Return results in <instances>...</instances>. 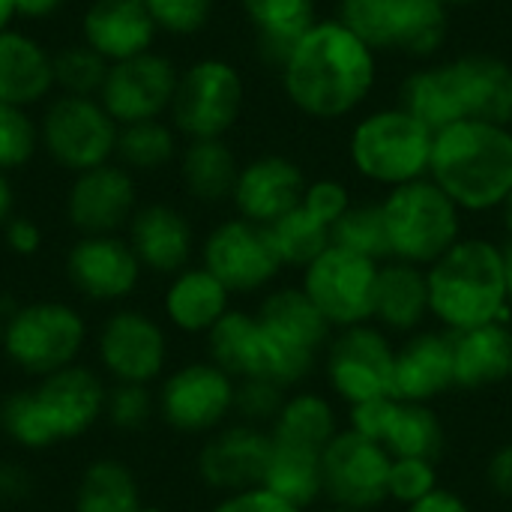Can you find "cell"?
I'll return each instance as SVG.
<instances>
[{
	"mask_svg": "<svg viewBox=\"0 0 512 512\" xmlns=\"http://www.w3.org/2000/svg\"><path fill=\"white\" fill-rule=\"evenodd\" d=\"M279 72L282 90L300 114L339 120L372 93L378 54L342 18H318L297 39Z\"/></svg>",
	"mask_w": 512,
	"mask_h": 512,
	"instance_id": "obj_1",
	"label": "cell"
},
{
	"mask_svg": "<svg viewBox=\"0 0 512 512\" xmlns=\"http://www.w3.org/2000/svg\"><path fill=\"white\" fill-rule=\"evenodd\" d=\"M429 177L459 210L486 213L504 207L512 192V126L459 120L435 132Z\"/></svg>",
	"mask_w": 512,
	"mask_h": 512,
	"instance_id": "obj_2",
	"label": "cell"
},
{
	"mask_svg": "<svg viewBox=\"0 0 512 512\" xmlns=\"http://www.w3.org/2000/svg\"><path fill=\"white\" fill-rule=\"evenodd\" d=\"M429 309L447 333H465L510 321V294L501 246L483 237H462L426 270Z\"/></svg>",
	"mask_w": 512,
	"mask_h": 512,
	"instance_id": "obj_3",
	"label": "cell"
},
{
	"mask_svg": "<svg viewBox=\"0 0 512 512\" xmlns=\"http://www.w3.org/2000/svg\"><path fill=\"white\" fill-rule=\"evenodd\" d=\"M261 351L255 378L279 387L300 384L318 363L330 342V324L303 294V288H279L264 297L258 309Z\"/></svg>",
	"mask_w": 512,
	"mask_h": 512,
	"instance_id": "obj_4",
	"label": "cell"
},
{
	"mask_svg": "<svg viewBox=\"0 0 512 512\" xmlns=\"http://www.w3.org/2000/svg\"><path fill=\"white\" fill-rule=\"evenodd\" d=\"M435 132L402 105L378 108L357 120L348 141L351 165L378 186H405L429 177Z\"/></svg>",
	"mask_w": 512,
	"mask_h": 512,
	"instance_id": "obj_5",
	"label": "cell"
},
{
	"mask_svg": "<svg viewBox=\"0 0 512 512\" xmlns=\"http://www.w3.org/2000/svg\"><path fill=\"white\" fill-rule=\"evenodd\" d=\"M381 207L396 261L429 267L462 240V210L432 177L390 189Z\"/></svg>",
	"mask_w": 512,
	"mask_h": 512,
	"instance_id": "obj_6",
	"label": "cell"
},
{
	"mask_svg": "<svg viewBox=\"0 0 512 512\" xmlns=\"http://www.w3.org/2000/svg\"><path fill=\"white\" fill-rule=\"evenodd\" d=\"M87 339V324L69 303H24L3 324V354L21 372L48 378L75 363Z\"/></svg>",
	"mask_w": 512,
	"mask_h": 512,
	"instance_id": "obj_7",
	"label": "cell"
},
{
	"mask_svg": "<svg viewBox=\"0 0 512 512\" xmlns=\"http://www.w3.org/2000/svg\"><path fill=\"white\" fill-rule=\"evenodd\" d=\"M339 18L375 51L429 57L447 39L441 0H342Z\"/></svg>",
	"mask_w": 512,
	"mask_h": 512,
	"instance_id": "obj_8",
	"label": "cell"
},
{
	"mask_svg": "<svg viewBox=\"0 0 512 512\" xmlns=\"http://www.w3.org/2000/svg\"><path fill=\"white\" fill-rule=\"evenodd\" d=\"M246 84L234 63L222 57H201L177 78L171 99V126L189 141L225 138L243 114Z\"/></svg>",
	"mask_w": 512,
	"mask_h": 512,
	"instance_id": "obj_9",
	"label": "cell"
},
{
	"mask_svg": "<svg viewBox=\"0 0 512 512\" xmlns=\"http://www.w3.org/2000/svg\"><path fill=\"white\" fill-rule=\"evenodd\" d=\"M117 120L99 96H54L39 120V144L60 168L81 174L117 156Z\"/></svg>",
	"mask_w": 512,
	"mask_h": 512,
	"instance_id": "obj_10",
	"label": "cell"
},
{
	"mask_svg": "<svg viewBox=\"0 0 512 512\" xmlns=\"http://www.w3.org/2000/svg\"><path fill=\"white\" fill-rule=\"evenodd\" d=\"M378 267V261H369L342 246H330L303 270L300 288L330 327L348 330L372 318Z\"/></svg>",
	"mask_w": 512,
	"mask_h": 512,
	"instance_id": "obj_11",
	"label": "cell"
},
{
	"mask_svg": "<svg viewBox=\"0 0 512 512\" xmlns=\"http://www.w3.org/2000/svg\"><path fill=\"white\" fill-rule=\"evenodd\" d=\"M390 465L393 456L378 441L345 429L321 453L324 495L345 510L381 507L390 498Z\"/></svg>",
	"mask_w": 512,
	"mask_h": 512,
	"instance_id": "obj_12",
	"label": "cell"
},
{
	"mask_svg": "<svg viewBox=\"0 0 512 512\" xmlns=\"http://www.w3.org/2000/svg\"><path fill=\"white\" fill-rule=\"evenodd\" d=\"M201 261L231 294H255L282 270L267 225H255L243 216L225 219L207 234Z\"/></svg>",
	"mask_w": 512,
	"mask_h": 512,
	"instance_id": "obj_13",
	"label": "cell"
},
{
	"mask_svg": "<svg viewBox=\"0 0 512 512\" xmlns=\"http://www.w3.org/2000/svg\"><path fill=\"white\" fill-rule=\"evenodd\" d=\"M393 369L396 348L372 324L348 327L327 345V381L348 405L393 396Z\"/></svg>",
	"mask_w": 512,
	"mask_h": 512,
	"instance_id": "obj_14",
	"label": "cell"
},
{
	"mask_svg": "<svg viewBox=\"0 0 512 512\" xmlns=\"http://www.w3.org/2000/svg\"><path fill=\"white\" fill-rule=\"evenodd\" d=\"M234 393L237 381L216 363H189L162 381L156 411L171 429L204 435L219 429L234 411Z\"/></svg>",
	"mask_w": 512,
	"mask_h": 512,
	"instance_id": "obj_15",
	"label": "cell"
},
{
	"mask_svg": "<svg viewBox=\"0 0 512 512\" xmlns=\"http://www.w3.org/2000/svg\"><path fill=\"white\" fill-rule=\"evenodd\" d=\"M351 432L378 441L393 459L435 462L444 450V426L429 405L402 402L393 396L351 405Z\"/></svg>",
	"mask_w": 512,
	"mask_h": 512,
	"instance_id": "obj_16",
	"label": "cell"
},
{
	"mask_svg": "<svg viewBox=\"0 0 512 512\" xmlns=\"http://www.w3.org/2000/svg\"><path fill=\"white\" fill-rule=\"evenodd\" d=\"M177 78L180 72L165 54L147 51L108 66L99 102L117 120V126L159 120L171 108Z\"/></svg>",
	"mask_w": 512,
	"mask_h": 512,
	"instance_id": "obj_17",
	"label": "cell"
},
{
	"mask_svg": "<svg viewBox=\"0 0 512 512\" xmlns=\"http://www.w3.org/2000/svg\"><path fill=\"white\" fill-rule=\"evenodd\" d=\"M168 360V336L144 312L120 309L99 330V363L117 384H150Z\"/></svg>",
	"mask_w": 512,
	"mask_h": 512,
	"instance_id": "obj_18",
	"label": "cell"
},
{
	"mask_svg": "<svg viewBox=\"0 0 512 512\" xmlns=\"http://www.w3.org/2000/svg\"><path fill=\"white\" fill-rule=\"evenodd\" d=\"M138 210V189L129 168L105 162L75 174L66 192V219L81 237L117 234Z\"/></svg>",
	"mask_w": 512,
	"mask_h": 512,
	"instance_id": "obj_19",
	"label": "cell"
},
{
	"mask_svg": "<svg viewBox=\"0 0 512 512\" xmlns=\"http://www.w3.org/2000/svg\"><path fill=\"white\" fill-rule=\"evenodd\" d=\"M141 261L126 237L99 234L78 237L66 255V279L72 288L93 303L126 300L141 282Z\"/></svg>",
	"mask_w": 512,
	"mask_h": 512,
	"instance_id": "obj_20",
	"label": "cell"
},
{
	"mask_svg": "<svg viewBox=\"0 0 512 512\" xmlns=\"http://www.w3.org/2000/svg\"><path fill=\"white\" fill-rule=\"evenodd\" d=\"M273 453L270 432L240 423L216 432L198 453V474L210 489L225 495L258 489Z\"/></svg>",
	"mask_w": 512,
	"mask_h": 512,
	"instance_id": "obj_21",
	"label": "cell"
},
{
	"mask_svg": "<svg viewBox=\"0 0 512 512\" xmlns=\"http://www.w3.org/2000/svg\"><path fill=\"white\" fill-rule=\"evenodd\" d=\"M306 186L309 183L294 159L267 153L240 165L231 201L237 207V216L255 225H273L276 219L303 204Z\"/></svg>",
	"mask_w": 512,
	"mask_h": 512,
	"instance_id": "obj_22",
	"label": "cell"
},
{
	"mask_svg": "<svg viewBox=\"0 0 512 512\" xmlns=\"http://www.w3.org/2000/svg\"><path fill=\"white\" fill-rule=\"evenodd\" d=\"M156 33L144 0H93L81 15V42L108 63L153 51Z\"/></svg>",
	"mask_w": 512,
	"mask_h": 512,
	"instance_id": "obj_23",
	"label": "cell"
},
{
	"mask_svg": "<svg viewBox=\"0 0 512 512\" xmlns=\"http://www.w3.org/2000/svg\"><path fill=\"white\" fill-rule=\"evenodd\" d=\"M105 384L87 366H66L39 381L36 396L60 441L87 435L105 417Z\"/></svg>",
	"mask_w": 512,
	"mask_h": 512,
	"instance_id": "obj_24",
	"label": "cell"
},
{
	"mask_svg": "<svg viewBox=\"0 0 512 512\" xmlns=\"http://www.w3.org/2000/svg\"><path fill=\"white\" fill-rule=\"evenodd\" d=\"M462 120L512 126V66L492 54H465L447 60Z\"/></svg>",
	"mask_w": 512,
	"mask_h": 512,
	"instance_id": "obj_25",
	"label": "cell"
},
{
	"mask_svg": "<svg viewBox=\"0 0 512 512\" xmlns=\"http://www.w3.org/2000/svg\"><path fill=\"white\" fill-rule=\"evenodd\" d=\"M129 246L144 270L177 276L189 267L195 234L189 219L171 204H144L129 219Z\"/></svg>",
	"mask_w": 512,
	"mask_h": 512,
	"instance_id": "obj_26",
	"label": "cell"
},
{
	"mask_svg": "<svg viewBox=\"0 0 512 512\" xmlns=\"http://www.w3.org/2000/svg\"><path fill=\"white\" fill-rule=\"evenodd\" d=\"M453 387V333H417L396 351L393 399L429 405Z\"/></svg>",
	"mask_w": 512,
	"mask_h": 512,
	"instance_id": "obj_27",
	"label": "cell"
},
{
	"mask_svg": "<svg viewBox=\"0 0 512 512\" xmlns=\"http://www.w3.org/2000/svg\"><path fill=\"white\" fill-rule=\"evenodd\" d=\"M54 90V54L24 30L0 33V102L30 108Z\"/></svg>",
	"mask_w": 512,
	"mask_h": 512,
	"instance_id": "obj_28",
	"label": "cell"
},
{
	"mask_svg": "<svg viewBox=\"0 0 512 512\" xmlns=\"http://www.w3.org/2000/svg\"><path fill=\"white\" fill-rule=\"evenodd\" d=\"M429 279L426 270L408 261H384L375 279L372 318L393 333H411L429 315Z\"/></svg>",
	"mask_w": 512,
	"mask_h": 512,
	"instance_id": "obj_29",
	"label": "cell"
},
{
	"mask_svg": "<svg viewBox=\"0 0 512 512\" xmlns=\"http://www.w3.org/2000/svg\"><path fill=\"white\" fill-rule=\"evenodd\" d=\"M456 387L483 390L512 378V330L507 324H486L453 333Z\"/></svg>",
	"mask_w": 512,
	"mask_h": 512,
	"instance_id": "obj_30",
	"label": "cell"
},
{
	"mask_svg": "<svg viewBox=\"0 0 512 512\" xmlns=\"http://www.w3.org/2000/svg\"><path fill=\"white\" fill-rule=\"evenodd\" d=\"M228 300L231 291L207 267H186L165 291V315L183 333H210L228 312Z\"/></svg>",
	"mask_w": 512,
	"mask_h": 512,
	"instance_id": "obj_31",
	"label": "cell"
},
{
	"mask_svg": "<svg viewBox=\"0 0 512 512\" xmlns=\"http://www.w3.org/2000/svg\"><path fill=\"white\" fill-rule=\"evenodd\" d=\"M255 30L258 54L270 66H282L297 39L318 21L315 0H240Z\"/></svg>",
	"mask_w": 512,
	"mask_h": 512,
	"instance_id": "obj_32",
	"label": "cell"
},
{
	"mask_svg": "<svg viewBox=\"0 0 512 512\" xmlns=\"http://www.w3.org/2000/svg\"><path fill=\"white\" fill-rule=\"evenodd\" d=\"M240 165L225 138H201L189 141L180 153V177L192 198L204 204H216L231 198Z\"/></svg>",
	"mask_w": 512,
	"mask_h": 512,
	"instance_id": "obj_33",
	"label": "cell"
},
{
	"mask_svg": "<svg viewBox=\"0 0 512 512\" xmlns=\"http://www.w3.org/2000/svg\"><path fill=\"white\" fill-rule=\"evenodd\" d=\"M261 489L273 492L285 504L306 510L324 495V477H321V453L279 444L273 441V453L264 471Z\"/></svg>",
	"mask_w": 512,
	"mask_h": 512,
	"instance_id": "obj_34",
	"label": "cell"
},
{
	"mask_svg": "<svg viewBox=\"0 0 512 512\" xmlns=\"http://www.w3.org/2000/svg\"><path fill=\"white\" fill-rule=\"evenodd\" d=\"M336 435H339L336 411L324 396H315V393H297V396L285 399V405L270 429L273 441L315 450V453H324V447Z\"/></svg>",
	"mask_w": 512,
	"mask_h": 512,
	"instance_id": "obj_35",
	"label": "cell"
},
{
	"mask_svg": "<svg viewBox=\"0 0 512 512\" xmlns=\"http://www.w3.org/2000/svg\"><path fill=\"white\" fill-rule=\"evenodd\" d=\"M258 348H261V327H258V318L249 312L228 309L216 321V327L207 333L210 363H216L234 381L255 378Z\"/></svg>",
	"mask_w": 512,
	"mask_h": 512,
	"instance_id": "obj_36",
	"label": "cell"
},
{
	"mask_svg": "<svg viewBox=\"0 0 512 512\" xmlns=\"http://www.w3.org/2000/svg\"><path fill=\"white\" fill-rule=\"evenodd\" d=\"M141 492L135 474L117 459L87 465L75 492V512H138Z\"/></svg>",
	"mask_w": 512,
	"mask_h": 512,
	"instance_id": "obj_37",
	"label": "cell"
},
{
	"mask_svg": "<svg viewBox=\"0 0 512 512\" xmlns=\"http://www.w3.org/2000/svg\"><path fill=\"white\" fill-rule=\"evenodd\" d=\"M399 105L408 114H414L420 123H426L432 132H441V129L462 120L459 105H456V93H453V84H450V75H447L444 63L411 72L405 78V84H402Z\"/></svg>",
	"mask_w": 512,
	"mask_h": 512,
	"instance_id": "obj_38",
	"label": "cell"
},
{
	"mask_svg": "<svg viewBox=\"0 0 512 512\" xmlns=\"http://www.w3.org/2000/svg\"><path fill=\"white\" fill-rule=\"evenodd\" d=\"M267 231L273 237L282 267L306 270L321 252H327L333 246V228L324 225L321 219H315L303 204L294 207L291 213H285L282 219H276L273 225H267Z\"/></svg>",
	"mask_w": 512,
	"mask_h": 512,
	"instance_id": "obj_39",
	"label": "cell"
},
{
	"mask_svg": "<svg viewBox=\"0 0 512 512\" xmlns=\"http://www.w3.org/2000/svg\"><path fill=\"white\" fill-rule=\"evenodd\" d=\"M177 156V129L171 123L144 120L120 126L117 135V159L129 171H159Z\"/></svg>",
	"mask_w": 512,
	"mask_h": 512,
	"instance_id": "obj_40",
	"label": "cell"
},
{
	"mask_svg": "<svg viewBox=\"0 0 512 512\" xmlns=\"http://www.w3.org/2000/svg\"><path fill=\"white\" fill-rule=\"evenodd\" d=\"M333 246L357 252L369 261H393L390 234L381 204H351L333 225Z\"/></svg>",
	"mask_w": 512,
	"mask_h": 512,
	"instance_id": "obj_41",
	"label": "cell"
},
{
	"mask_svg": "<svg viewBox=\"0 0 512 512\" xmlns=\"http://www.w3.org/2000/svg\"><path fill=\"white\" fill-rule=\"evenodd\" d=\"M0 429L24 450H48L57 444V435L48 423V414L36 390H18L0 405Z\"/></svg>",
	"mask_w": 512,
	"mask_h": 512,
	"instance_id": "obj_42",
	"label": "cell"
},
{
	"mask_svg": "<svg viewBox=\"0 0 512 512\" xmlns=\"http://www.w3.org/2000/svg\"><path fill=\"white\" fill-rule=\"evenodd\" d=\"M108 66L111 63L84 42L66 45L54 54V87L66 96H99Z\"/></svg>",
	"mask_w": 512,
	"mask_h": 512,
	"instance_id": "obj_43",
	"label": "cell"
},
{
	"mask_svg": "<svg viewBox=\"0 0 512 512\" xmlns=\"http://www.w3.org/2000/svg\"><path fill=\"white\" fill-rule=\"evenodd\" d=\"M39 147V123L27 114V108L0 102V171L24 168Z\"/></svg>",
	"mask_w": 512,
	"mask_h": 512,
	"instance_id": "obj_44",
	"label": "cell"
},
{
	"mask_svg": "<svg viewBox=\"0 0 512 512\" xmlns=\"http://www.w3.org/2000/svg\"><path fill=\"white\" fill-rule=\"evenodd\" d=\"M156 411V399L144 384H114L105 393V417L114 429L138 432Z\"/></svg>",
	"mask_w": 512,
	"mask_h": 512,
	"instance_id": "obj_45",
	"label": "cell"
},
{
	"mask_svg": "<svg viewBox=\"0 0 512 512\" xmlns=\"http://www.w3.org/2000/svg\"><path fill=\"white\" fill-rule=\"evenodd\" d=\"M156 30L171 36H192L207 27L213 15V0H144Z\"/></svg>",
	"mask_w": 512,
	"mask_h": 512,
	"instance_id": "obj_46",
	"label": "cell"
},
{
	"mask_svg": "<svg viewBox=\"0 0 512 512\" xmlns=\"http://www.w3.org/2000/svg\"><path fill=\"white\" fill-rule=\"evenodd\" d=\"M285 399H288L285 387L264 381V378H243L234 393V411L249 426H261V423H273L279 417Z\"/></svg>",
	"mask_w": 512,
	"mask_h": 512,
	"instance_id": "obj_47",
	"label": "cell"
},
{
	"mask_svg": "<svg viewBox=\"0 0 512 512\" xmlns=\"http://www.w3.org/2000/svg\"><path fill=\"white\" fill-rule=\"evenodd\" d=\"M390 498L411 507L420 498H426L429 492L438 489V471L435 462L426 459H393L390 465Z\"/></svg>",
	"mask_w": 512,
	"mask_h": 512,
	"instance_id": "obj_48",
	"label": "cell"
},
{
	"mask_svg": "<svg viewBox=\"0 0 512 512\" xmlns=\"http://www.w3.org/2000/svg\"><path fill=\"white\" fill-rule=\"evenodd\" d=\"M303 207L315 219H321L324 225L333 228L339 222V216L351 207V195H348L345 183H339V180H315L303 192Z\"/></svg>",
	"mask_w": 512,
	"mask_h": 512,
	"instance_id": "obj_49",
	"label": "cell"
},
{
	"mask_svg": "<svg viewBox=\"0 0 512 512\" xmlns=\"http://www.w3.org/2000/svg\"><path fill=\"white\" fill-rule=\"evenodd\" d=\"M210 512H303L291 504H285L282 498H276L267 489H246V492H234L225 495Z\"/></svg>",
	"mask_w": 512,
	"mask_h": 512,
	"instance_id": "obj_50",
	"label": "cell"
},
{
	"mask_svg": "<svg viewBox=\"0 0 512 512\" xmlns=\"http://www.w3.org/2000/svg\"><path fill=\"white\" fill-rule=\"evenodd\" d=\"M6 246H9L15 255H21V258L36 255L39 246H42V231H39V225H36L33 219H27V216H12V219L6 222Z\"/></svg>",
	"mask_w": 512,
	"mask_h": 512,
	"instance_id": "obj_51",
	"label": "cell"
},
{
	"mask_svg": "<svg viewBox=\"0 0 512 512\" xmlns=\"http://www.w3.org/2000/svg\"><path fill=\"white\" fill-rule=\"evenodd\" d=\"M486 480L495 495L512 498V441L492 453V459L486 465Z\"/></svg>",
	"mask_w": 512,
	"mask_h": 512,
	"instance_id": "obj_52",
	"label": "cell"
},
{
	"mask_svg": "<svg viewBox=\"0 0 512 512\" xmlns=\"http://www.w3.org/2000/svg\"><path fill=\"white\" fill-rule=\"evenodd\" d=\"M408 512H471V507L465 504V498H459L450 489H435L426 498H420L417 504H411Z\"/></svg>",
	"mask_w": 512,
	"mask_h": 512,
	"instance_id": "obj_53",
	"label": "cell"
},
{
	"mask_svg": "<svg viewBox=\"0 0 512 512\" xmlns=\"http://www.w3.org/2000/svg\"><path fill=\"white\" fill-rule=\"evenodd\" d=\"M30 492V480L15 465H0V498H24Z\"/></svg>",
	"mask_w": 512,
	"mask_h": 512,
	"instance_id": "obj_54",
	"label": "cell"
},
{
	"mask_svg": "<svg viewBox=\"0 0 512 512\" xmlns=\"http://www.w3.org/2000/svg\"><path fill=\"white\" fill-rule=\"evenodd\" d=\"M60 6H63V0H15L18 18H30V21L54 15Z\"/></svg>",
	"mask_w": 512,
	"mask_h": 512,
	"instance_id": "obj_55",
	"label": "cell"
},
{
	"mask_svg": "<svg viewBox=\"0 0 512 512\" xmlns=\"http://www.w3.org/2000/svg\"><path fill=\"white\" fill-rule=\"evenodd\" d=\"M12 210H15V189H12L9 174L0 171V225L12 219Z\"/></svg>",
	"mask_w": 512,
	"mask_h": 512,
	"instance_id": "obj_56",
	"label": "cell"
},
{
	"mask_svg": "<svg viewBox=\"0 0 512 512\" xmlns=\"http://www.w3.org/2000/svg\"><path fill=\"white\" fill-rule=\"evenodd\" d=\"M18 18L15 12V0H0V33L12 27V21Z\"/></svg>",
	"mask_w": 512,
	"mask_h": 512,
	"instance_id": "obj_57",
	"label": "cell"
},
{
	"mask_svg": "<svg viewBox=\"0 0 512 512\" xmlns=\"http://www.w3.org/2000/svg\"><path fill=\"white\" fill-rule=\"evenodd\" d=\"M501 255H504V276H507V294H510L512 303V237L501 246Z\"/></svg>",
	"mask_w": 512,
	"mask_h": 512,
	"instance_id": "obj_58",
	"label": "cell"
},
{
	"mask_svg": "<svg viewBox=\"0 0 512 512\" xmlns=\"http://www.w3.org/2000/svg\"><path fill=\"white\" fill-rule=\"evenodd\" d=\"M504 222H507V231H510V237H512V192H510V198L504 201Z\"/></svg>",
	"mask_w": 512,
	"mask_h": 512,
	"instance_id": "obj_59",
	"label": "cell"
},
{
	"mask_svg": "<svg viewBox=\"0 0 512 512\" xmlns=\"http://www.w3.org/2000/svg\"><path fill=\"white\" fill-rule=\"evenodd\" d=\"M444 6H468V3H480V0H441Z\"/></svg>",
	"mask_w": 512,
	"mask_h": 512,
	"instance_id": "obj_60",
	"label": "cell"
},
{
	"mask_svg": "<svg viewBox=\"0 0 512 512\" xmlns=\"http://www.w3.org/2000/svg\"><path fill=\"white\" fill-rule=\"evenodd\" d=\"M138 512H165V510H159V507H141Z\"/></svg>",
	"mask_w": 512,
	"mask_h": 512,
	"instance_id": "obj_61",
	"label": "cell"
},
{
	"mask_svg": "<svg viewBox=\"0 0 512 512\" xmlns=\"http://www.w3.org/2000/svg\"><path fill=\"white\" fill-rule=\"evenodd\" d=\"M324 512H360V510H345V507H333V510H324Z\"/></svg>",
	"mask_w": 512,
	"mask_h": 512,
	"instance_id": "obj_62",
	"label": "cell"
},
{
	"mask_svg": "<svg viewBox=\"0 0 512 512\" xmlns=\"http://www.w3.org/2000/svg\"><path fill=\"white\" fill-rule=\"evenodd\" d=\"M0 345H3V318H0Z\"/></svg>",
	"mask_w": 512,
	"mask_h": 512,
	"instance_id": "obj_63",
	"label": "cell"
}]
</instances>
